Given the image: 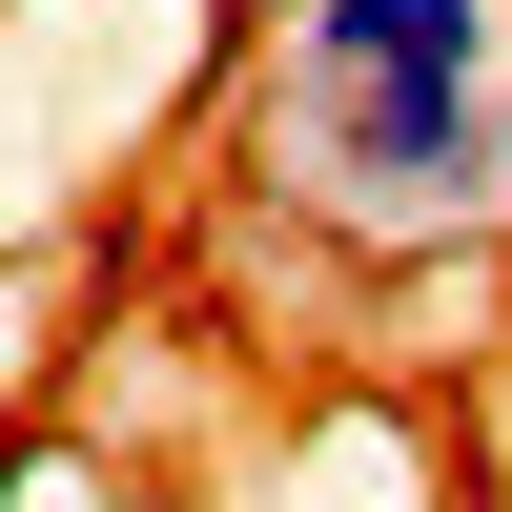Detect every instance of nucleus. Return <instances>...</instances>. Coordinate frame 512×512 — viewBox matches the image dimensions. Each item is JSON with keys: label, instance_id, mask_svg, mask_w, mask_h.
Returning a JSON list of instances; mask_svg holds the SVG:
<instances>
[{"label": "nucleus", "instance_id": "nucleus-1", "mask_svg": "<svg viewBox=\"0 0 512 512\" xmlns=\"http://www.w3.org/2000/svg\"><path fill=\"white\" fill-rule=\"evenodd\" d=\"M246 185L328 267H492L512 246V0H267Z\"/></svg>", "mask_w": 512, "mask_h": 512}, {"label": "nucleus", "instance_id": "nucleus-2", "mask_svg": "<svg viewBox=\"0 0 512 512\" xmlns=\"http://www.w3.org/2000/svg\"><path fill=\"white\" fill-rule=\"evenodd\" d=\"M472 512H512V492H472Z\"/></svg>", "mask_w": 512, "mask_h": 512}]
</instances>
